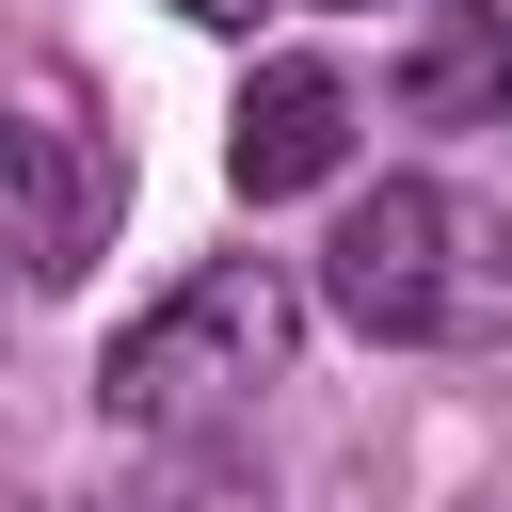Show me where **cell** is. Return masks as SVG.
<instances>
[{"label":"cell","instance_id":"6da1fadb","mask_svg":"<svg viewBox=\"0 0 512 512\" xmlns=\"http://www.w3.org/2000/svg\"><path fill=\"white\" fill-rule=\"evenodd\" d=\"M288 336H304V288H288L272 256H208L176 304H144V320L112 336V368H96V416H112V432H144V448H176V432H224L256 384H288Z\"/></svg>","mask_w":512,"mask_h":512},{"label":"cell","instance_id":"7a4b0ae2","mask_svg":"<svg viewBox=\"0 0 512 512\" xmlns=\"http://www.w3.org/2000/svg\"><path fill=\"white\" fill-rule=\"evenodd\" d=\"M496 256H512V240H496L464 192L384 176V192L336 208V240H320V304H336L352 336H384V352H416V336H480V320L512 304Z\"/></svg>","mask_w":512,"mask_h":512},{"label":"cell","instance_id":"3957f363","mask_svg":"<svg viewBox=\"0 0 512 512\" xmlns=\"http://www.w3.org/2000/svg\"><path fill=\"white\" fill-rule=\"evenodd\" d=\"M112 208H128V160H112L96 96H80L64 64H32V80H16V272H32V288H80L96 240H112Z\"/></svg>","mask_w":512,"mask_h":512},{"label":"cell","instance_id":"277c9868","mask_svg":"<svg viewBox=\"0 0 512 512\" xmlns=\"http://www.w3.org/2000/svg\"><path fill=\"white\" fill-rule=\"evenodd\" d=\"M336 160H352V80H336V64H304V48H288V64H256V80H240V112H224V176H240L256 208H288V192H320Z\"/></svg>","mask_w":512,"mask_h":512},{"label":"cell","instance_id":"5b68a950","mask_svg":"<svg viewBox=\"0 0 512 512\" xmlns=\"http://www.w3.org/2000/svg\"><path fill=\"white\" fill-rule=\"evenodd\" d=\"M400 112L416 128H512V0H448L400 64Z\"/></svg>","mask_w":512,"mask_h":512},{"label":"cell","instance_id":"8992f818","mask_svg":"<svg viewBox=\"0 0 512 512\" xmlns=\"http://www.w3.org/2000/svg\"><path fill=\"white\" fill-rule=\"evenodd\" d=\"M112 512H272V496H256V480H240V464H224L208 432H176V448H160V464H144V480H128Z\"/></svg>","mask_w":512,"mask_h":512},{"label":"cell","instance_id":"52a82bcc","mask_svg":"<svg viewBox=\"0 0 512 512\" xmlns=\"http://www.w3.org/2000/svg\"><path fill=\"white\" fill-rule=\"evenodd\" d=\"M176 16H208V32H256V0H176Z\"/></svg>","mask_w":512,"mask_h":512}]
</instances>
